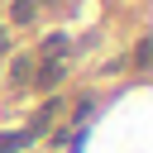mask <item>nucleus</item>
I'll use <instances>...</instances> for the list:
<instances>
[{
	"label": "nucleus",
	"mask_w": 153,
	"mask_h": 153,
	"mask_svg": "<svg viewBox=\"0 0 153 153\" xmlns=\"http://www.w3.org/2000/svg\"><path fill=\"white\" fill-rule=\"evenodd\" d=\"M29 81H33V91L48 96V91H57V86L67 81V62H62V57H38V67H33Z\"/></svg>",
	"instance_id": "nucleus-1"
},
{
	"label": "nucleus",
	"mask_w": 153,
	"mask_h": 153,
	"mask_svg": "<svg viewBox=\"0 0 153 153\" xmlns=\"http://www.w3.org/2000/svg\"><path fill=\"white\" fill-rule=\"evenodd\" d=\"M57 105H62V100H48V105H38V110H33V120H29V139L53 129V120H57Z\"/></svg>",
	"instance_id": "nucleus-2"
},
{
	"label": "nucleus",
	"mask_w": 153,
	"mask_h": 153,
	"mask_svg": "<svg viewBox=\"0 0 153 153\" xmlns=\"http://www.w3.org/2000/svg\"><path fill=\"white\" fill-rule=\"evenodd\" d=\"M38 10H43L38 0H14V5H10V24H19V29H24V24H33V19H38Z\"/></svg>",
	"instance_id": "nucleus-3"
},
{
	"label": "nucleus",
	"mask_w": 153,
	"mask_h": 153,
	"mask_svg": "<svg viewBox=\"0 0 153 153\" xmlns=\"http://www.w3.org/2000/svg\"><path fill=\"white\" fill-rule=\"evenodd\" d=\"M148 62H153V38L143 33V38L134 43V53H129V67H134V72H148Z\"/></svg>",
	"instance_id": "nucleus-4"
},
{
	"label": "nucleus",
	"mask_w": 153,
	"mask_h": 153,
	"mask_svg": "<svg viewBox=\"0 0 153 153\" xmlns=\"http://www.w3.org/2000/svg\"><path fill=\"white\" fill-rule=\"evenodd\" d=\"M67 53H72V43H67L62 33H53V38H43V48H38V57H62V62H67Z\"/></svg>",
	"instance_id": "nucleus-5"
},
{
	"label": "nucleus",
	"mask_w": 153,
	"mask_h": 153,
	"mask_svg": "<svg viewBox=\"0 0 153 153\" xmlns=\"http://www.w3.org/2000/svg\"><path fill=\"white\" fill-rule=\"evenodd\" d=\"M10 76H14V81H29V76H33V57H14Z\"/></svg>",
	"instance_id": "nucleus-6"
},
{
	"label": "nucleus",
	"mask_w": 153,
	"mask_h": 153,
	"mask_svg": "<svg viewBox=\"0 0 153 153\" xmlns=\"http://www.w3.org/2000/svg\"><path fill=\"white\" fill-rule=\"evenodd\" d=\"M29 143V134H0V153H19Z\"/></svg>",
	"instance_id": "nucleus-7"
},
{
	"label": "nucleus",
	"mask_w": 153,
	"mask_h": 153,
	"mask_svg": "<svg viewBox=\"0 0 153 153\" xmlns=\"http://www.w3.org/2000/svg\"><path fill=\"white\" fill-rule=\"evenodd\" d=\"M5 53H10V29L0 24V57H5Z\"/></svg>",
	"instance_id": "nucleus-8"
},
{
	"label": "nucleus",
	"mask_w": 153,
	"mask_h": 153,
	"mask_svg": "<svg viewBox=\"0 0 153 153\" xmlns=\"http://www.w3.org/2000/svg\"><path fill=\"white\" fill-rule=\"evenodd\" d=\"M38 5H48V0H38Z\"/></svg>",
	"instance_id": "nucleus-9"
}]
</instances>
